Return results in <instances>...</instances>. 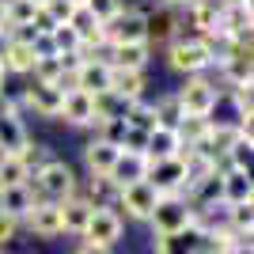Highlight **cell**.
Masks as SVG:
<instances>
[{
  "label": "cell",
  "mask_w": 254,
  "mask_h": 254,
  "mask_svg": "<svg viewBox=\"0 0 254 254\" xmlns=\"http://www.w3.org/2000/svg\"><path fill=\"white\" fill-rule=\"evenodd\" d=\"M4 80H8V72H4V68H0V95H4Z\"/></svg>",
  "instance_id": "cell-36"
},
{
  "label": "cell",
  "mask_w": 254,
  "mask_h": 254,
  "mask_svg": "<svg viewBox=\"0 0 254 254\" xmlns=\"http://www.w3.org/2000/svg\"><path fill=\"white\" fill-rule=\"evenodd\" d=\"M4 50H8V27H0V57H4Z\"/></svg>",
  "instance_id": "cell-34"
},
{
  "label": "cell",
  "mask_w": 254,
  "mask_h": 254,
  "mask_svg": "<svg viewBox=\"0 0 254 254\" xmlns=\"http://www.w3.org/2000/svg\"><path fill=\"white\" fill-rule=\"evenodd\" d=\"M68 4H76V8H84V4H87V0H68Z\"/></svg>",
  "instance_id": "cell-37"
},
{
  "label": "cell",
  "mask_w": 254,
  "mask_h": 254,
  "mask_svg": "<svg viewBox=\"0 0 254 254\" xmlns=\"http://www.w3.org/2000/svg\"><path fill=\"white\" fill-rule=\"evenodd\" d=\"M220 8H239V4H251V0H216Z\"/></svg>",
  "instance_id": "cell-33"
},
{
  "label": "cell",
  "mask_w": 254,
  "mask_h": 254,
  "mask_svg": "<svg viewBox=\"0 0 254 254\" xmlns=\"http://www.w3.org/2000/svg\"><path fill=\"white\" fill-rule=\"evenodd\" d=\"M110 61L106 57H99V53H87L84 64L72 72V80L68 84L76 87V91H84V95H103V91H110Z\"/></svg>",
  "instance_id": "cell-6"
},
{
  "label": "cell",
  "mask_w": 254,
  "mask_h": 254,
  "mask_svg": "<svg viewBox=\"0 0 254 254\" xmlns=\"http://www.w3.org/2000/svg\"><path fill=\"white\" fill-rule=\"evenodd\" d=\"M15 232H19V220H11V216L0 212V247H8L11 239H15Z\"/></svg>",
  "instance_id": "cell-31"
},
{
  "label": "cell",
  "mask_w": 254,
  "mask_h": 254,
  "mask_svg": "<svg viewBox=\"0 0 254 254\" xmlns=\"http://www.w3.org/2000/svg\"><path fill=\"white\" fill-rule=\"evenodd\" d=\"M148 57H152V46H148V42H129V46H114L106 61H110V68L144 72V68H148Z\"/></svg>",
  "instance_id": "cell-16"
},
{
  "label": "cell",
  "mask_w": 254,
  "mask_h": 254,
  "mask_svg": "<svg viewBox=\"0 0 254 254\" xmlns=\"http://www.w3.org/2000/svg\"><path fill=\"white\" fill-rule=\"evenodd\" d=\"M163 4H171V8H186V4H193V0H163Z\"/></svg>",
  "instance_id": "cell-35"
},
{
  "label": "cell",
  "mask_w": 254,
  "mask_h": 254,
  "mask_svg": "<svg viewBox=\"0 0 254 254\" xmlns=\"http://www.w3.org/2000/svg\"><path fill=\"white\" fill-rule=\"evenodd\" d=\"M61 118L68 126H95V99L76 91V87H68L64 103H61Z\"/></svg>",
  "instance_id": "cell-15"
},
{
  "label": "cell",
  "mask_w": 254,
  "mask_h": 254,
  "mask_svg": "<svg viewBox=\"0 0 254 254\" xmlns=\"http://www.w3.org/2000/svg\"><path fill=\"white\" fill-rule=\"evenodd\" d=\"M167 64L182 76H201L212 64V46L201 34H179L167 42Z\"/></svg>",
  "instance_id": "cell-2"
},
{
  "label": "cell",
  "mask_w": 254,
  "mask_h": 254,
  "mask_svg": "<svg viewBox=\"0 0 254 254\" xmlns=\"http://www.w3.org/2000/svg\"><path fill=\"white\" fill-rule=\"evenodd\" d=\"M148 224H152V232H156V239L179 235V232H186V228H193V209L182 193L179 197H159L152 216H148Z\"/></svg>",
  "instance_id": "cell-4"
},
{
  "label": "cell",
  "mask_w": 254,
  "mask_h": 254,
  "mask_svg": "<svg viewBox=\"0 0 254 254\" xmlns=\"http://www.w3.org/2000/svg\"><path fill=\"white\" fill-rule=\"evenodd\" d=\"M95 129H99L95 140H106V144L122 148V137H126V122L122 118H103V122H95Z\"/></svg>",
  "instance_id": "cell-27"
},
{
  "label": "cell",
  "mask_w": 254,
  "mask_h": 254,
  "mask_svg": "<svg viewBox=\"0 0 254 254\" xmlns=\"http://www.w3.org/2000/svg\"><path fill=\"white\" fill-rule=\"evenodd\" d=\"M34 205H38V201H34V193H31L27 182H23V186H0V212H4V216L23 220Z\"/></svg>",
  "instance_id": "cell-19"
},
{
  "label": "cell",
  "mask_w": 254,
  "mask_h": 254,
  "mask_svg": "<svg viewBox=\"0 0 254 254\" xmlns=\"http://www.w3.org/2000/svg\"><path fill=\"white\" fill-rule=\"evenodd\" d=\"M34 46L31 42H15V38H8V50H4V57H0V68L4 72H15V76H27L34 68Z\"/></svg>",
  "instance_id": "cell-20"
},
{
  "label": "cell",
  "mask_w": 254,
  "mask_h": 254,
  "mask_svg": "<svg viewBox=\"0 0 254 254\" xmlns=\"http://www.w3.org/2000/svg\"><path fill=\"white\" fill-rule=\"evenodd\" d=\"M19 224H27V232H31L34 239H57V235H64L61 232V209L53 201H38Z\"/></svg>",
  "instance_id": "cell-11"
},
{
  "label": "cell",
  "mask_w": 254,
  "mask_h": 254,
  "mask_svg": "<svg viewBox=\"0 0 254 254\" xmlns=\"http://www.w3.org/2000/svg\"><path fill=\"white\" fill-rule=\"evenodd\" d=\"M156 201H159V193L152 190V182L144 179V182H133V186H122L114 209H126L129 220H148L152 209H156Z\"/></svg>",
  "instance_id": "cell-9"
},
{
  "label": "cell",
  "mask_w": 254,
  "mask_h": 254,
  "mask_svg": "<svg viewBox=\"0 0 254 254\" xmlns=\"http://www.w3.org/2000/svg\"><path fill=\"white\" fill-rule=\"evenodd\" d=\"M84 8L91 11V15H95L99 23H110V19H114V15H118V11L126 8V0H87Z\"/></svg>",
  "instance_id": "cell-28"
},
{
  "label": "cell",
  "mask_w": 254,
  "mask_h": 254,
  "mask_svg": "<svg viewBox=\"0 0 254 254\" xmlns=\"http://www.w3.org/2000/svg\"><path fill=\"white\" fill-rule=\"evenodd\" d=\"M64 87L61 84H31L23 91V106H31L38 118H61Z\"/></svg>",
  "instance_id": "cell-10"
},
{
  "label": "cell",
  "mask_w": 254,
  "mask_h": 254,
  "mask_svg": "<svg viewBox=\"0 0 254 254\" xmlns=\"http://www.w3.org/2000/svg\"><path fill=\"white\" fill-rule=\"evenodd\" d=\"M72 254H114V251H110V247H95V243H80Z\"/></svg>",
  "instance_id": "cell-32"
},
{
  "label": "cell",
  "mask_w": 254,
  "mask_h": 254,
  "mask_svg": "<svg viewBox=\"0 0 254 254\" xmlns=\"http://www.w3.org/2000/svg\"><path fill=\"white\" fill-rule=\"evenodd\" d=\"M103 38H106V50L129 46V42H148V11L122 8L110 23H103Z\"/></svg>",
  "instance_id": "cell-3"
},
{
  "label": "cell",
  "mask_w": 254,
  "mask_h": 254,
  "mask_svg": "<svg viewBox=\"0 0 254 254\" xmlns=\"http://www.w3.org/2000/svg\"><path fill=\"white\" fill-rule=\"evenodd\" d=\"M0 27H4V0H0Z\"/></svg>",
  "instance_id": "cell-38"
},
{
  "label": "cell",
  "mask_w": 254,
  "mask_h": 254,
  "mask_svg": "<svg viewBox=\"0 0 254 254\" xmlns=\"http://www.w3.org/2000/svg\"><path fill=\"white\" fill-rule=\"evenodd\" d=\"M106 179L114 182L118 190L133 186V182H144L148 179V156H140V152H118V159H114V167H110Z\"/></svg>",
  "instance_id": "cell-12"
},
{
  "label": "cell",
  "mask_w": 254,
  "mask_h": 254,
  "mask_svg": "<svg viewBox=\"0 0 254 254\" xmlns=\"http://www.w3.org/2000/svg\"><path fill=\"white\" fill-rule=\"evenodd\" d=\"M122 228H126V220H122V212H118V209H95L80 239H84V243L110 247V251H114V243L122 239Z\"/></svg>",
  "instance_id": "cell-8"
},
{
  "label": "cell",
  "mask_w": 254,
  "mask_h": 254,
  "mask_svg": "<svg viewBox=\"0 0 254 254\" xmlns=\"http://www.w3.org/2000/svg\"><path fill=\"white\" fill-rule=\"evenodd\" d=\"M182 137L175 133V129H167V126H156L148 133V148H144V156H148V163H159V159H175V156H182Z\"/></svg>",
  "instance_id": "cell-14"
},
{
  "label": "cell",
  "mask_w": 254,
  "mask_h": 254,
  "mask_svg": "<svg viewBox=\"0 0 254 254\" xmlns=\"http://www.w3.org/2000/svg\"><path fill=\"white\" fill-rule=\"evenodd\" d=\"M175 95H179L182 114H190V118H209L212 103H216V84H209L205 76H186V84H182Z\"/></svg>",
  "instance_id": "cell-5"
},
{
  "label": "cell",
  "mask_w": 254,
  "mask_h": 254,
  "mask_svg": "<svg viewBox=\"0 0 254 254\" xmlns=\"http://www.w3.org/2000/svg\"><path fill=\"white\" fill-rule=\"evenodd\" d=\"M129 129H140V133H152V129L159 126L156 122V110H152V103H144V99H137V103H129L126 118H122Z\"/></svg>",
  "instance_id": "cell-24"
},
{
  "label": "cell",
  "mask_w": 254,
  "mask_h": 254,
  "mask_svg": "<svg viewBox=\"0 0 254 254\" xmlns=\"http://www.w3.org/2000/svg\"><path fill=\"white\" fill-rule=\"evenodd\" d=\"M27 186H31L34 201H53V205H61V201H68V197L80 193L76 171L68 167L64 159H46L42 167H34L31 179H27Z\"/></svg>",
  "instance_id": "cell-1"
},
{
  "label": "cell",
  "mask_w": 254,
  "mask_h": 254,
  "mask_svg": "<svg viewBox=\"0 0 254 254\" xmlns=\"http://www.w3.org/2000/svg\"><path fill=\"white\" fill-rule=\"evenodd\" d=\"M148 182H152V190H156L159 197H179V193H186V163H182V156L148 163Z\"/></svg>",
  "instance_id": "cell-7"
},
{
  "label": "cell",
  "mask_w": 254,
  "mask_h": 254,
  "mask_svg": "<svg viewBox=\"0 0 254 254\" xmlns=\"http://www.w3.org/2000/svg\"><path fill=\"white\" fill-rule=\"evenodd\" d=\"M31 4H38V8H42V4H46V0H31Z\"/></svg>",
  "instance_id": "cell-39"
},
{
  "label": "cell",
  "mask_w": 254,
  "mask_h": 254,
  "mask_svg": "<svg viewBox=\"0 0 254 254\" xmlns=\"http://www.w3.org/2000/svg\"><path fill=\"white\" fill-rule=\"evenodd\" d=\"M179 27H182L179 8L163 4L159 11H152V15H148V46L152 42H171V38H179V34H182Z\"/></svg>",
  "instance_id": "cell-17"
},
{
  "label": "cell",
  "mask_w": 254,
  "mask_h": 254,
  "mask_svg": "<svg viewBox=\"0 0 254 254\" xmlns=\"http://www.w3.org/2000/svg\"><path fill=\"white\" fill-rule=\"evenodd\" d=\"M61 209V232H68V235H84V228H87V220H91V212H95V205L87 201V197H68V201H61L57 205Z\"/></svg>",
  "instance_id": "cell-18"
},
{
  "label": "cell",
  "mask_w": 254,
  "mask_h": 254,
  "mask_svg": "<svg viewBox=\"0 0 254 254\" xmlns=\"http://www.w3.org/2000/svg\"><path fill=\"white\" fill-rule=\"evenodd\" d=\"M251 197H254L251 171H232V167H224V171H220V201H224V205H247Z\"/></svg>",
  "instance_id": "cell-13"
},
{
  "label": "cell",
  "mask_w": 254,
  "mask_h": 254,
  "mask_svg": "<svg viewBox=\"0 0 254 254\" xmlns=\"http://www.w3.org/2000/svg\"><path fill=\"white\" fill-rule=\"evenodd\" d=\"M118 152H122V148L106 144V140H91V144L84 148V167L91 171V175H110V167H114Z\"/></svg>",
  "instance_id": "cell-21"
},
{
  "label": "cell",
  "mask_w": 254,
  "mask_h": 254,
  "mask_svg": "<svg viewBox=\"0 0 254 254\" xmlns=\"http://www.w3.org/2000/svg\"><path fill=\"white\" fill-rule=\"evenodd\" d=\"M144 72H126V68H114L110 72V91L114 95H122L126 103H137L140 95H144Z\"/></svg>",
  "instance_id": "cell-22"
},
{
  "label": "cell",
  "mask_w": 254,
  "mask_h": 254,
  "mask_svg": "<svg viewBox=\"0 0 254 254\" xmlns=\"http://www.w3.org/2000/svg\"><path fill=\"white\" fill-rule=\"evenodd\" d=\"M0 254H8V251H4V247H0Z\"/></svg>",
  "instance_id": "cell-40"
},
{
  "label": "cell",
  "mask_w": 254,
  "mask_h": 254,
  "mask_svg": "<svg viewBox=\"0 0 254 254\" xmlns=\"http://www.w3.org/2000/svg\"><path fill=\"white\" fill-rule=\"evenodd\" d=\"M144 148H148V133H140V129H129V126H126L122 152H140V156H144Z\"/></svg>",
  "instance_id": "cell-30"
},
{
  "label": "cell",
  "mask_w": 254,
  "mask_h": 254,
  "mask_svg": "<svg viewBox=\"0 0 254 254\" xmlns=\"http://www.w3.org/2000/svg\"><path fill=\"white\" fill-rule=\"evenodd\" d=\"M152 110H156V122L167 126V129H175L182 122V106H179V95H175V91H171V95H159L156 103H152Z\"/></svg>",
  "instance_id": "cell-26"
},
{
  "label": "cell",
  "mask_w": 254,
  "mask_h": 254,
  "mask_svg": "<svg viewBox=\"0 0 254 254\" xmlns=\"http://www.w3.org/2000/svg\"><path fill=\"white\" fill-rule=\"evenodd\" d=\"M42 11L50 15L53 23H57V27H61V23H68V19H72L76 4H68V0H46V4H42Z\"/></svg>",
  "instance_id": "cell-29"
},
{
  "label": "cell",
  "mask_w": 254,
  "mask_h": 254,
  "mask_svg": "<svg viewBox=\"0 0 254 254\" xmlns=\"http://www.w3.org/2000/svg\"><path fill=\"white\" fill-rule=\"evenodd\" d=\"M50 46H53V57L84 53V46H80V34H76L68 23H61V27H53V31H50Z\"/></svg>",
  "instance_id": "cell-23"
},
{
  "label": "cell",
  "mask_w": 254,
  "mask_h": 254,
  "mask_svg": "<svg viewBox=\"0 0 254 254\" xmlns=\"http://www.w3.org/2000/svg\"><path fill=\"white\" fill-rule=\"evenodd\" d=\"M224 224H228L239 239H251V232H254V209H251V201H247V205H228Z\"/></svg>",
  "instance_id": "cell-25"
}]
</instances>
